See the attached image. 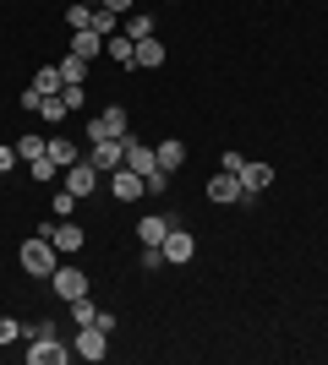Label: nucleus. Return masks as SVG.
<instances>
[{
	"label": "nucleus",
	"instance_id": "a211bd4d",
	"mask_svg": "<svg viewBox=\"0 0 328 365\" xmlns=\"http://www.w3.org/2000/svg\"><path fill=\"white\" fill-rule=\"evenodd\" d=\"M241 185H247V197L268 191V185H274V164H247V169H241Z\"/></svg>",
	"mask_w": 328,
	"mask_h": 365
},
{
	"label": "nucleus",
	"instance_id": "412c9836",
	"mask_svg": "<svg viewBox=\"0 0 328 365\" xmlns=\"http://www.w3.org/2000/svg\"><path fill=\"white\" fill-rule=\"evenodd\" d=\"M126 38H154V16H148V11H126Z\"/></svg>",
	"mask_w": 328,
	"mask_h": 365
},
{
	"label": "nucleus",
	"instance_id": "4be33fe9",
	"mask_svg": "<svg viewBox=\"0 0 328 365\" xmlns=\"http://www.w3.org/2000/svg\"><path fill=\"white\" fill-rule=\"evenodd\" d=\"M49 164H55V169H71V164H77V148H71L66 137H49Z\"/></svg>",
	"mask_w": 328,
	"mask_h": 365
},
{
	"label": "nucleus",
	"instance_id": "f03ea898",
	"mask_svg": "<svg viewBox=\"0 0 328 365\" xmlns=\"http://www.w3.org/2000/svg\"><path fill=\"white\" fill-rule=\"evenodd\" d=\"M16 262H22V273H28V278H49L55 267H61V251H55L49 235H33V240H22Z\"/></svg>",
	"mask_w": 328,
	"mask_h": 365
},
{
	"label": "nucleus",
	"instance_id": "c756f323",
	"mask_svg": "<svg viewBox=\"0 0 328 365\" xmlns=\"http://www.w3.org/2000/svg\"><path fill=\"white\" fill-rule=\"evenodd\" d=\"M61 98H66V109H82V98H88V88H61Z\"/></svg>",
	"mask_w": 328,
	"mask_h": 365
},
{
	"label": "nucleus",
	"instance_id": "7c9ffc66",
	"mask_svg": "<svg viewBox=\"0 0 328 365\" xmlns=\"http://www.w3.org/2000/svg\"><path fill=\"white\" fill-rule=\"evenodd\" d=\"M219 169H230V175H241V169H247V158H241V153H224V158H219Z\"/></svg>",
	"mask_w": 328,
	"mask_h": 365
},
{
	"label": "nucleus",
	"instance_id": "c85d7f7f",
	"mask_svg": "<svg viewBox=\"0 0 328 365\" xmlns=\"http://www.w3.org/2000/svg\"><path fill=\"white\" fill-rule=\"evenodd\" d=\"M142 185H148V197H164V185H170V175H164V169H154V175H148Z\"/></svg>",
	"mask_w": 328,
	"mask_h": 365
},
{
	"label": "nucleus",
	"instance_id": "f3484780",
	"mask_svg": "<svg viewBox=\"0 0 328 365\" xmlns=\"http://www.w3.org/2000/svg\"><path fill=\"white\" fill-rule=\"evenodd\" d=\"M55 71H61L66 88H88V61H82V55H66V61H55Z\"/></svg>",
	"mask_w": 328,
	"mask_h": 365
},
{
	"label": "nucleus",
	"instance_id": "72a5a7b5",
	"mask_svg": "<svg viewBox=\"0 0 328 365\" xmlns=\"http://www.w3.org/2000/svg\"><path fill=\"white\" fill-rule=\"evenodd\" d=\"M99 6H109L115 16H126V11H131V0H99Z\"/></svg>",
	"mask_w": 328,
	"mask_h": 365
},
{
	"label": "nucleus",
	"instance_id": "6e6552de",
	"mask_svg": "<svg viewBox=\"0 0 328 365\" xmlns=\"http://www.w3.org/2000/svg\"><path fill=\"white\" fill-rule=\"evenodd\" d=\"M192 257H197V235L175 224L170 235H164V262H170V267H181V262H192Z\"/></svg>",
	"mask_w": 328,
	"mask_h": 365
},
{
	"label": "nucleus",
	"instance_id": "5701e85b",
	"mask_svg": "<svg viewBox=\"0 0 328 365\" xmlns=\"http://www.w3.org/2000/svg\"><path fill=\"white\" fill-rule=\"evenodd\" d=\"M66 311H71V322H77V327H94V322H99V305L88 300V294H77V300L66 305Z\"/></svg>",
	"mask_w": 328,
	"mask_h": 365
},
{
	"label": "nucleus",
	"instance_id": "cd10ccee",
	"mask_svg": "<svg viewBox=\"0 0 328 365\" xmlns=\"http://www.w3.org/2000/svg\"><path fill=\"white\" fill-rule=\"evenodd\" d=\"M142 267H148V273H154V267H164V245H142Z\"/></svg>",
	"mask_w": 328,
	"mask_h": 365
},
{
	"label": "nucleus",
	"instance_id": "2f4dec72",
	"mask_svg": "<svg viewBox=\"0 0 328 365\" xmlns=\"http://www.w3.org/2000/svg\"><path fill=\"white\" fill-rule=\"evenodd\" d=\"M71 207H77V197H71V191H61V197H55V218H66Z\"/></svg>",
	"mask_w": 328,
	"mask_h": 365
},
{
	"label": "nucleus",
	"instance_id": "39448f33",
	"mask_svg": "<svg viewBox=\"0 0 328 365\" xmlns=\"http://www.w3.org/2000/svg\"><path fill=\"white\" fill-rule=\"evenodd\" d=\"M39 235H49L61 257H71V251H82V245H88V235H82V224H71V218H49V224L39 229Z\"/></svg>",
	"mask_w": 328,
	"mask_h": 365
},
{
	"label": "nucleus",
	"instance_id": "423d86ee",
	"mask_svg": "<svg viewBox=\"0 0 328 365\" xmlns=\"http://www.w3.org/2000/svg\"><path fill=\"white\" fill-rule=\"evenodd\" d=\"M71 349H77V360L99 365L109 354V333H104V327H77V344H71Z\"/></svg>",
	"mask_w": 328,
	"mask_h": 365
},
{
	"label": "nucleus",
	"instance_id": "473e14b6",
	"mask_svg": "<svg viewBox=\"0 0 328 365\" xmlns=\"http://www.w3.org/2000/svg\"><path fill=\"white\" fill-rule=\"evenodd\" d=\"M16 169V148H0V175H11Z\"/></svg>",
	"mask_w": 328,
	"mask_h": 365
},
{
	"label": "nucleus",
	"instance_id": "393cba45",
	"mask_svg": "<svg viewBox=\"0 0 328 365\" xmlns=\"http://www.w3.org/2000/svg\"><path fill=\"white\" fill-rule=\"evenodd\" d=\"M66 28H94V6H66Z\"/></svg>",
	"mask_w": 328,
	"mask_h": 365
},
{
	"label": "nucleus",
	"instance_id": "2eb2a0df",
	"mask_svg": "<svg viewBox=\"0 0 328 365\" xmlns=\"http://www.w3.org/2000/svg\"><path fill=\"white\" fill-rule=\"evenodd\" d=\"M71 55H82V61H99V55H104V33L77 28V33H71Z\"/></svg>",
	"mask_w": 328,
	"mask_h": 365
},
{
	"label": "nucleus",
	"instance_id": "f257e3e1",
	"mask_svg": "<svg viewBox=\"0 0 328 365\" xmlns=\"http://www.w3.org/2000/svg\"><path fill=\"white\" fill-rule=\"evenodd\" d=\"M66 360H71V349L61 344L55 322H39V327H28V365H66Z\"/></svg>",
	"mask_w": 328,
	"mask_h": 365
},
{
	"label": "nucleus",
	"instance_id": "9d476101",
	"mask_svg": "<svg viewBox=\"0 0 328 365\" xmlns=\"http://www.w3.org/2000/svg\"><path fill=\"white\" fill-rule=\"evenodd\" d=\"M88 164H94L99 175H115V169L126 164V142H94V148H88Z\"/></svg>",
	"mask_w": 328,
	"mask_h": 365
},
{
	"label": "nucleus",
	"instance_id": "b1692460",
	"mask_svg": "<svg viewBox=\"0 0 328 365\" xmlns=\"http://www.w3.org/2000/svg\"><path fill=\"white\" fill-rule=\"evenodd\" d=\"M44 153H49V137H39V131H28V137L16 142V158H28V164H33V158H44Z\"/></svg>",
	"mask_w": 328,
	"mask_h": 365
},
{
	"label": "nucleus",
	"instance_id": "1a4fd4ad",
	"mask_svg": "<svg viewBox=\"0 0 328 365\" xmlns=\"http://www.w3.org/2000/svg\"><path fill=\"white\" fill-rule=\"evenodd\" d=\"M208 202H224V207H230V202H247L241 175H230V169H224V175H208Z\"/></svg>",
	"mask_w": 328,
	"mask_h": 365
},
{
	"label": "nucleus",
	"instance_id": "aec40b11",
	"mask_svg": "<svg viewBox=\"0 0 328 365\" xmlns=\"http://www.w3.org/2000/svg\"><path fill=\"white\" fill-rule=\"evenodd\" d=\"M33 115H39V120H49V125H61L66 115H71V109H66V98H61V93H44V98H39V109H33Z\"/></svg>",
	"mask_w": 328,
	"mask_h": 365
},
{
	"label": "nucleus",
	"instance_id": "bb28decb",
	"mask_svg": "<svg viewBox=\"0 0 328 365\" xmlns=\"http://www.w3.org/2000/svg\"><path fill=\"white\" fill-rule=\"evenodd\" d=\"M16 338H28V327L16 317H0V344H16Z\"/></svg>",
	"mask_w": 328,
	"mask_h": 365
},
{
	"label": "nucleus",
	"instance_id": "7ed1b4c3",
	"mask_svg": "<svg viewBox=\"0 0 328 365\" xmlns=\"http://www.w3.org/2000/svg\"><path fill=\"white\" fill-rule=\"evenodd\" d=\"M131 131H126V109L121 104H109V109H99L94 120H88V142H126Z\"/></svg>",
	"mask_w": 328,
	"mask_h": 365
},
{
	"label": "nucleus",
	"instance_id": "a878e982",
	"mask_svg": "<svg viewBox=\"0 0 328 365\" xmlns=\"http://www.w3.org/2000/svg\"><path fill=\"white\" fill-rule=\"evenodd\" d=\"M33 88H39V93H61L66 82H61V71H55V66H44V71L33 76Z\"/></svg>",
	"mask_w": 328,
	"mask_h": 365
},
{
	"label": "nucleus",
	"instance_id": "ddd939ff",
	"mask_svg": "<svg viewBox=\"0 0 328 365\" xmlns=\"http://www.w3.org/2000/svg\"><path fill=\"white\" fill-rule=\"evenodd\" d=\"M126 169H131V175H142V180H148V175H154V169H159L154 148H148V142H131V137H126Z\"/></svg>",
	"mask_w": 328,
	"mask_h": 365
},
{
	"label": "nucleus",
	"instance_id": "4468645a",
	"mask_svg": "<svg viewBox=\"0 0 328 365\" xmlns=\"http://www.w3.org/2000/svg\"><path fill=\"white\" fill-rule=\"evenodd\" d=\"M154 158H159V169H164V175H175V169L187 164V142H181V137H164V142H154Z\"/></svg>",
	"mask_w": 328,
	"mask_h": 365
},
{
	"label": "nucleus",
	"instance_id": "f8f14e48",
	"mask_svg": "<svg viewBox=\"0 0 328 365\" xmlns=\"http://www.w3.org/2000/svg\"><path fill=\"white\" fill-rule=\"evenodd\" d=\"M175 229V218L170 213H148V218H137V240L142 245H164V235Z\"/></svg>",
	"mask_w": 328,
	"mask_h": 365
},
{
	"label": "nucleus",
	"instance_id": "6ab92c4d",
	"mask_svg": "<svg viewBox=\"0 0 328 365\" xmlns=\"http://www.w3.org/2000/svg\"><path fill=\"white\" fill-rule=\"evenodd\" d=\"M137 71H159V66H164V44H159V38H137Z\"/></svg>",
	"mask_w": 328,
	"mask_h": 365
},
{
	"label": "nucleus",
	"instance_id": "9b49d317",
	"mask_svg": "<svg viewBox=\"0 0 328 365\" xmlns=\"http://www.w3.org/2000/svg\"><path fill=\"white\" fill-rule=\"evenodd\" d=\"M109 191H115V202H137V197H148V185H142V175H131V169H115L109 175Z\"/></svg>",
	"mask_w": 328,
	"mask_h": 365
},
{
	"label": "nucleus",
	"instance_id": "0eeeda50",
	"mask_svg": "<svg viewBox=\"0 0 328 365\" xmlns=\"http://www.w3.org/2000/svg\"><path fill=\"white\" fill-rule=\"evenodd\" d=\"M61 175H66V191H71V197H94V191H99V169L94 164H88V158H77V164H71V169H61Z\"/></svg>",
	"mask_w": 328,
	"mask_h": 365
},
{
	"label": "nucleus",
	"instance_id": "20e7f679",
	"mask_svg": "<svg viewBox=\"0 0 328 365\" xmlns=\"http://www.w3.org/2000/svg\"><path fill=\"white\" fill-rule=\"evenodd\" d=\"M49 289H55V294H61L66 305H71L77 294H88V273H82L77 262H61V267L49 273Z\"/></svg>",
	"mask_w": 328,
	"mask_h": 365
},
{
	"label": "nucleus",
	"instance_id": "dca6fc26",
	"mask_svg": "<svg viewBox=\"0 0 328 365\" xmlns=\"http://www.w3.org/2000/svg\"><path fill=\"white\" fill-rule=\"evenodd\" d=\"M104 55H109L115 66H131V61H137V38H126V33H109V38H104Z\"/></svg>",
	"mask_w": 328,
	"mask_h": 365
}]
</instances>
